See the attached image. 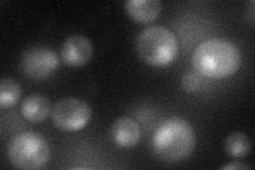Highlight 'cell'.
Segmentation results:
<instances>
[{
	"label": "cell",
	"instance_id": "obj_1",
	"mask_svg": "<svg viewBox=\"0 0 255 170\" xmlns=\"http://www.w3.org/2000/svg\"><path fill=\"white\" fill-rule=\"evenodd\" d=\"M191 60L199 75L212 79H226L233 76L241 67L242 54L230 40L211 38L196 48Z\"/></svg>",
	"mask_w": 255,
	"mask_h": 170
},
{
	"label": "cell",
	"instance_id": "obj_2",
	"mask_svg": "<svg viewBox=\"0 0 255 170\" xmlns=\"http://www.w3.org/2000/svg\"><path fill=\"white\" fill-rule=\"evenodd\" d=\"M156 157L168 163L187 159L196 146V134L188 121L172 117L155 131L152 140Z\"/></svg>",
	"mask_w": 255,
	"mask_h": 170
},
{
	"label": "cell",
	"instance_id": "obj_3",
	"mask_svg": "<svg viewBox=\"0 0 255 170\" xmlns=\"http://www.w3.org/2000/svg\"><path fill=\"white\" fill-rule=\"evenodd\" d=\"M136 48L139 58L148 65L163 67L174 60L179 46L172 31L162 26H151L139 33Z\"/></svg>",
	"mask_w": 255,
	"mask_h": 170
},
{
	"label": "cell",
	"instance_id": "obj_4",
	"mask_svg": "<svg viewBox=\"0 0 255 170\" xmlns=\"http://www.w3.org/2000/svg\"><path fill=\"white\" fill-rule=\"evenodd\" d=\"M9 158L18 169H39L49 159V146L43 136L33 132H25L12 141Z\"/></svg>",
	"mask_w": 255,
	"mask_h": 170
},
{
	"label": "cell",
	"instance_id": "obj_5",
	"mask_svg": "<svg viewBox=\"0 0 255 170\" xmlns=\"http://www.w3.org/2000/svg\"><path fill=\"white\" fill-rule=\"evenodd\" d=\"M91 108L85 101L77 98H65L58 101L52 109L53 125L64 132L82 130L91 119Z\"/></svg>",
	"mask_w": 255,
	"mask_h": 170
},
{
	"label": "cell",
	"instance_id": "obj_6",
	"mask_svg": "<svg viewBox=\"0 0 255 170\" xmlns=\"http://www.w3.org/2000/svg\"><path fill=\"white\" fill-rule=\"evenodd\" d=\"M20 66L23 74L33 80L49 77L59 66V56L52 49L43 46H34L22 53Z\"/></svg>",
	"mask_w": 255,
	"mask_h": 170
},
{
	"label": "cell",
	"instance_id": "obj_7",
	"mask_svg": "<svg viewBox=\"0 0 255 170\" xmlns=\"http://www.w3.org/2000/svg\"><path fill=\"white\" fill-rule=\"evenodd\" d=\"M93 55L91 40L80 34L69 36L61 49V58L70 67H80L89 63Z\"/></svg>",
	"mask_w": 255,
	"mask_h": 170
},
{
	"label": "cell",
	"instance_id": "obj_8",
	"mask_svg": "<svg viewBox=\"0 0 255 170\" xmlns=\"http://www.w3.org/2000/svg\"><path fill=\"white\" fill-rule=\"evenodd\" d=\"M112 137L116 145L122 148H132L140 139L138 124L130 117H121L114 121L111 129Z\"/></svg>",
	"mask_w": 255,
	"mask_h": 170
},
{
	"label": "cell",
	"instance_id": "obj_9",
	"mask_svg": "<svg viewBox=\"0 0 255 170\" xmlns=\"http://www.w3.org/2000/svg\"><path fill=\"white\" fill-rule=\"evenodd\" d=\"M22 116L30 123L38 124L44 121L51 112V104L47 97L41 94H33L23 100L20 107Z\"/></svg>",
	"mask_w": 255,
	"mask_h": 170
},
{
	"label": "cell",
	"instance_id": "obj_10",
	"mask_svg": "<svg viewBox=\"0 0 255 170\" xmlns=\"http://www.w3.org/2000/svg\"><path fill=\"white\" fill-rule=\"evenodd\" d=\"M125 6L130 17L139 23L154 21L162 10L158 0H130Z\"/></svg>",
	"mask_w": 255,
	"mask_h": 170
},
{
	"label": "cell",
	"instance_id": "obj_11",
	"mask_svg": "<svg viewBox=\"0 0 255 170\" xmlns=\"http://www.w3.org/2000/svg\"><path fill=\"white\" fill-rule=\"evenodd\" d=\"M225 148L230 157L241 159L249 155L251 150V142L245 133L234 132L227 137Z\"/></svg>",
	"mask_w": 255,
	"mask_h": 170
},
{
	"label": "cell",
	"instance_id": "obj_12",
	"mask_svg": "<svg viewBox=\"0 0 255 170\" xmlns=\"http://www.w3.org/2000/svg\"><path fill=\"white\" fill-rule=\"evenodd\" d=\"M21 97L20 85L11 78H3L0 81V107L11 108L17 103Z\"/></svg>",
	"mask_w": 255,
	"mask_h": 170
},
{
	"label": "cell",
	"instance_id": "obj_13",
	"mask_svg": "<svg viewBox=\"0 0 255 170\" xmlns=\"http://www.w3.org/2000/svg\"><path fill=\"white\" fill-rule=\"evenodd\" d=\"M202 80L199 74L194 71H188L182 78V86L186 92L195 93L201 88Z\"/></svg>",
	"mask_w": 255,
	"mask_h": 170
},
{
	"label": "cell",
	"instance_id": "obj_14",
	"mask_svg": "<svg viewBox=\"0 0 255 170\" xmlns=\"http://www.w3.org/2000/svg\"><path fill=\"white\" fill-rule=\"evenodd\" d=\"M222 170H247L250 169L248 165L241 164V163H232V164H228L226 166H223L221 168Z\"/></svg>",
	"mask_w": 255,
	"mask_h": 170
}]
</instances>
